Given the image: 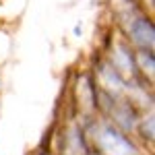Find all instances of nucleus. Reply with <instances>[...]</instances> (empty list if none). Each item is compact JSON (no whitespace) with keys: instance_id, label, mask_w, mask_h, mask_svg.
Here are the masks:
<instances>
[{"instance_id":"obj_1","label":"nucleus","mask_w":155,"mask_h":155,"mask_svg":"<svg viewBox=\"0 0 155 155\" xmlns=\"http://www.w3.org/2000/svg\"><path fill=\"white\" fill-rule=\"evenodd\" d=\"M130 35L141 48H153V23L149 19H137L130 25Z\"/></svg>"}]
</instances>
